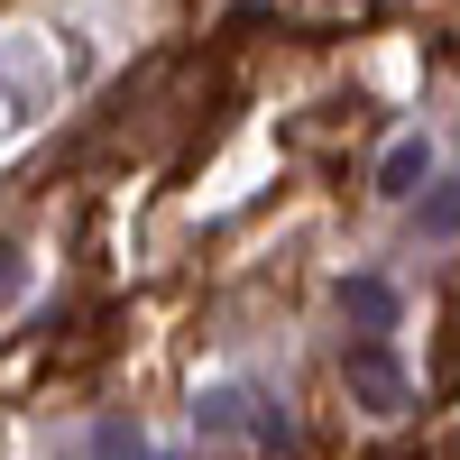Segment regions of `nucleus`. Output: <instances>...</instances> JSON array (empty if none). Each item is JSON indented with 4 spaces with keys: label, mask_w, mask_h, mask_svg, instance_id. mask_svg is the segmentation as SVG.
Returning a JSON list of instances; mask_svg holds the SVG:
<instances>
[{
    "label": "nucleus",
    "mask_w": 460,
    "mask_h": 460,
    "mask_svg": "<svg viewBox=\"0 0 460 460\" xmlns=\"http://www.w3.org/2000/svg\"><path fill=\"white\" fill-rule=\"evenodd\" d=\"M341 314H350V323L377 341V332L396 323V286H387V277H341Z\"/></svg>",
    "instance_id": "f03ea898"
},
{
    "label": "nucleus",
    "mask_w": 460,
    "mask_h": 460,
    "mask_svg": "<svg viewBox=\"0 0 460 460\" xmlns=\"http://www.w3.org/2000/svg\"><path fill=\"white\" fill-rule=\"evenodd\" d=\"M424 175H433V147H424V138H396V147H387V166H377V194H396V203H405V194H424Z\"/></svg>",
    "instance_id": "7ed1b4c3"
},
{
    "label": "nucleus",
    "mask_w": 460,
    "mask_h": 460,
    "mask_svg": "<svg viewBox=\"0 0 460 460\" xmlns=\"http://www.w3.org/2000/svg\"><path fill=\"white\" fill-rule=\"evenodd\" d=\"M460 230V184H442V194L424 203V240H451Z\"/></svg>",
    "instance_id": "20e7f679"
},
{
    "label": "nucleus",
    "mask_w": 460,
    "mask_h": 460,
    "mask_svg": "<svg viewBox=\"0 0 460 460\" xmlns=\"http://www.w3.org/2000/svg\"><path fill=\"white\" fill-rule=\"evenodd\" d=\"M19 286H28V258H19V249H0V304H19Z\"/></svg>",
    "instance_id": "39448f33"
},
{
    "label": "nucleus",
    "mask_w": 460,
    "mask_h": 460,
    "mask_svg": "<svg viewBox=\"0 0 460 460\" xmlns=\"http://www.w3.org/2000/svg\"><path fill=\"white\" fill-rule=\"evenodd\" d=\"M341 377H350V396H359L368 414H405V405H414V387H405V368L387 359V341H359V350L341 359Z\"/></svg>",
    "instance_id": "f257e3e1"
}]
</instances>
